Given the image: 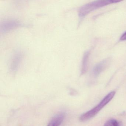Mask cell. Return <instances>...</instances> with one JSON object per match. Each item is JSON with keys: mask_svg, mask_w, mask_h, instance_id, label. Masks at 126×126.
I'll return each instance as SVG.
<instances>
[{"mask_svg": "<svg viewBox=\"0 0 126 126\" xmlns=\"http://www.w3.org/2000/svg\"><path fill=\"white\" fill-rule=\"evenodd\" d=\"M121 1L116 0H97L90 3H87L82 6L79 9L78 15L80 19H82L87 15L93 11L108 5L112 3L119 2Z\"/></svg>", "mask_w": 126, "mask_h": 126, "instance_id": "6da1fadb", "label": "cell"}, {"mask_svg": "<svg viewBox=\"0 0 126 126\" xmlns=\"http://www.w3.org/2000/svg\"><path fill=\"white\" fill-rule=\"evenodd\" d=\"M115 92L114 91H112L108 94L97 106L82 114L79 118L80 121L81 122L85 121L94 117L103 108L112 100L115 96Z\"/></svg>", "mask_w": 126, "mask_h": 126, "instance_id": "7a4b0ae2", "label": "cell"}, {"mask_svg": "<svg viewBox=\"0 0 126 126\" xmlns=\"http://www.w3.org/2000/svg\"><path fill=\"white\" fill-rule=\"evenodd\" d=\"M20 22L15 20H8L2 22L0 24V32L2 33L7 32L18 28L23 26Z\"/></svg>", "mask_w": 126, "mask_h": 126, "instance_id": "3957f363", "label": "cell"}, {"mask_svg": "<svg viewBox=\"0 0 126 126\" xmlns=\"http://www.w3.org/2000/svg\"><path fill=\"white\" fill-rule=\"evenodd\" d=\"M23 58V54L21 51H17L13 55L11 62L10 71L12 73L17 71L20 66Z\"/></svg>", "mask_w": 126, "mask_h": 126, "instance_id": "277c9868", "label": "cell"}, {"mask_svg": "<svg viewBox=\"0 0 126 126\" xmlns=\"http://www.w3.org/2000/svg\"><path fill=\"white\" fill-rule=\"evenodd\" d=\"M65 116L64 113L60 112L55 116L48 123L47 126H60Z\"/></svg>", "mask_w": 126, "mask_h": 126, "instance_id": "5b68a950", "label": "cell"}, {"mask_svg": "<svg viewBox=\"0 0 126 126\" xmlns=\"http://www.w3.org/2000/svg\"><path fill=\"white\" fill-rule=\"evenodd\" d=\"M107 63V61L105 60L96 65L93 68V73L94 75L95 76H98L104 69Z\"/></svg>", "mask_w": 126, "mask_h": 126, "instance_id": "8992f818", "label": "cell"}, {"mask_svg": "<svg viewBox=\"0 0 126 126\" xmlns=\"http://www.w3.org/2000/svg\"><path fill=\"white\" fill-rule=\"evenodd\" d=\"M88 56H89V53L88 52L85 53L83 56L82 64L81 71L82 74L85 73V71L87 70Z\"/></svg>", "mask_w": 126, "mask_h": 126, "instance_id": "52a82bcc", "label": "cell"}, {"mask_svg": "<svg viewBox=\"0 0 126 126\" xmlns=\"http://www.w3.org/2000/svg\"><path fill=\"white\" fill-rule=\"evenodd\" d=\"M104 126H119L118 122L115 119H111L108 121Z\"/></svg>", "mask_w": 126, "mask_h": 126, "instance_id": "ba28073f", "label": "cell"}, {"mask_svg": "<svg viewBox=\"0 0 126 126\" xmlns=\"http://www.w3.org/2000/svg\"><path fill=\"white\" fill-rule=\"evenodd\" d=\"M120 40L121 41L126 40V32L122 34V36L120 38Z\"/></svg>", "mask_w": 126, "mask_h": 126, "instance_id": "9c48e42d", "label": "cell"}]
</instances>
